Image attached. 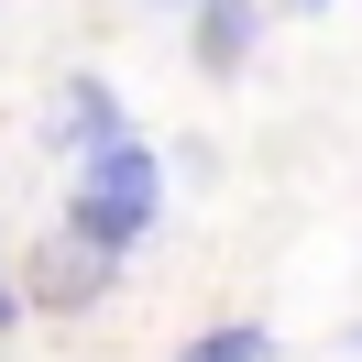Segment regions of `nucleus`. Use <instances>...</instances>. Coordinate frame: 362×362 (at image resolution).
Returning <instances> with one entry per match:
<instances>
[{
	"label": "nucleus",
	"mask_w": 362,
	"mask_h": 362,
	"mask_svg": "<svg viewBox=\"0 0 362 362\" xmlns=\"http://www.w3.org/2000/svg\"><path fill=\"white\" fill-rule=\"evenodd\" d=\"M154 220H165V154L143 132H110V143H88V154L66 165V230L88 252L132 264V252L154 242Z\"/></svg>",
	"instance_id": "obj_1"
},
{
	"label": "nucleus",
	"mask_w": 362,
	"mask_h": 362,
	"mask_svg": "<svg viewBox=\"0 0 362 362\" xmlns=\"http://www.w3.org/2000/svg\"><path fill=\"white\" fill-rule=\"evenodd\" d=\"M110 132H132V110H121V88H110L99 66H77L66 88L45 99V154H66V165H77L88 143H110Z\"/></svg>",
	"instance_id": "obj_2"
},
{
	"label": "nucleus",
	"mask_w": 362,
	"mask_h": 362,
	"mask_svg": "<svg viewBox=\"0 0 362 362\" xmlns=\"http://www.w3.org/2000/svg\"><path fill=\"white\" fill-rule=\"evenodd\" d=\"M198 11V66L209 77H242L252 45H264V0H187Z\"/></svg>",
	"instance_id": "obj_3"
},
{
	"label": "nucleus",
	"mask_w": 362,
	"mask_h": 362,
	"mask_svg": "<svg viewBox=\"0 0 362 362\" xmlns=\"http://www.w3.org/2000/svg\"><path fill=\"white\" fill-rule=\"evenodd\" d=\"M110 274H121V264H110V252H88L77 230H55V242L33 252V296H45V308H88Z\"/></svg>",
	"instance_id": "obj_4"
},
{
	"label": "nucleus",
	"mask_w": 362,
	"mask_h": 362,
	"mask_svg": "<svg viewBox=\"0 0 362 362\" xmlns=\"http://www.w3.org/2000/svg\"><path fill=\"white\" fill-rule=\"evenodd\" d=\"M176 362H274V329L264 318H220V329H198Z\"/></svg>",
	"instance_id": "obj_5"
},
{
	"label": "nucleus",
	"mask_w": 362,
	"mask_h": 362,
	"mask_svg": "<svg viewBox=\"0 0 362 362\" xmlns=\"http://www.w3.org/2000/svg\"><path fill=\"white\" fill-rule=\"evenodd\" d=\"M0 329H23V286H11V274H0Z\"/></svg>",
	"instance_id": "obj_6"
},
{
	"label": "nucleus",
	"mask_w": 362,
	"mask_h": 362,
	"mask_svg": "<svg viewBox=\"0 0 362 362\" xmlns=\"http://www.w3.org/2000/svg\"><path fill=\"white\" fill-rule=\"evenodd\" d=\"M154 11H187V0H154Z\"/></svg>",
	"instance_id": "obj_7"
},
{
	"label": "nucleus",
	"mask_w": 362,
	"mask_h": 362,
	"mask_svg": "<svg viewBox=\"0 0 362 362\" xmlns=\"http://www.w3.org/2000/svg\"><path fill=\"white\" fill-rule=\"evenodd\" d=\"M296 11H318V0H296Z\"/></svg>",
	"instance_id": "obj_8"
},
{
	"label": "nucleus",
	"mask_w": 362,
	"mask_h": 362,
	"mask_svg": "<svg viewBox=\"0 0 362 362\" xmlns=\"http://www.w3.org/2000/svg\"><path fill=\"white\" fill-rule=\"evenodd\" d=\"M351 351H362V329H351Z\"/></svg>",
	"instance_id": "obj_9"
}]
</instances>
